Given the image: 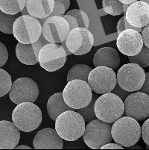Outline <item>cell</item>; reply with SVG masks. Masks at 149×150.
<instances>
[{"instance_id": "cell-1", "label": "cell", "mask_w": 149, "mask_h": 150, "mask_svg": "<svg viewBox=\"0 0 149 150\" xmlns=\"http://www.w3.org/2000/svg\"><path fill=\"white\" fill-rule=\"evenodd\" d=\"M85 127L84 117L74 110L62 113L55 120L56 132L66 141H75L81 138L84 134Z\"/></svg>"}, {"instance_id": "cell-2", "label": "cell", "mask_w": 149, "mask_h": 150, "mask_svg": "<svg viewBox=\"0 0 149 150\" xmlns=\"http://www.w3.org/2000/svg\"><path fill=\"white\" fill-rule=\"evenodd\" d=\"M142 127L138 120L128 116L120 117L112 125L111 134L115 143L124 148L134 145L141 137Z\"/></svg>"}, {"instance_id": "cell-3", "label": "cell", "mask_w": 149, "mask_h": 150, "mask_svg": "<svg viewBox=\"0 0 149 150\" xmlns=\"http://www.w3.org/2000/svg\"><path fill=\"white\" fill-rule=\"evenodd\" d=\"M125 110L124 101L113 93L102 94L95 102L97 119L107 123H113L122 117Z\"/></svg>"}, {"instance_id": "cell-4", "label": "cell", "mask_w": 149, "mask_h": 150, "mask_svg": "<svg viewBox=\"0 0 149 150\" xmlns=\"http://www.w3.org/2000/svg\"><path fill=\"white\" fill-rule=\"evenodd\" d=\"M42 120V111L34 102H23L17 105L12 113L13 124L24 132H31L37 129Z\"/></svg>"}, {"instance_id": "cell-5", "label": "cell", "mask_w": 149, "mask_h": 150, "mask_svg": "<svg viewBox=\"0 0 149 150\" xmlns=\"http://www.w3.org/2000/svg\"><path fill=\"white\" fill-rule=\"evenodd\" d=\"M62 93L66 103L76 110L88 105L93 97L88 82L80 79L67 82Z\"/></svg>"}, {"instance_id": "cell-6", "label": "cell", "mask_w": 149, "mask_h": 150, "mask_svg": "<svg viewBox=\"0 0 149 150\" xmlns=\"http://www.w3.org/2000/svg\"><path fill=\"white\" fill-rule=\"evenodd\" d=\"M43 32L42 24L36 17L21 15L13 25V35L19 43L30 44L38 41Z\"/></svg>"}, {"instance_id": "cell-7", "label": "cell", "mask_w": 149, "mask_h": 150, "mask_svg": "<svg viewBox=\"0 0 149 150\" xmlns=\"http://www.w3.org/2000/svg\"><path fill=\"white\" fill-rule=\"evenodd\" d=\"M112 126L110 123L98 119L90 121L85 127L83 140L86 145L93 149H101L105 144L113 140Z\"/></svg>"}, {"instance_id": "cell-8", "label": "cell", "mask_w": 149, "mask_h": 150, "mask_svg": "<svg viewBox=\"0 0 149 150\" xmlns=\"http://www.w3.org/2000/svg\"><path fill=\"white\" fill-rule=\"evenodd\" d=\"M66 61V52L60 43H49L44 45L40 51V64L48 72H54L61 69Z\"/></svg>"}, {"instance_id": "cell-9", "label": "cell", "mask_w": 149, "mask_h": 150, "mask_svg": "<svg viewBox=\"0 0 149 150\" xmlns=\"http://www.w3.org/2000/svg\"><path fill=\"white\" fill-rule=\"evenodd\" d=\"M119 85L128 92L139 91L144 84L145 72L143 67L133 63L123 65L117 74Z\"/></svg>"}, {"instance_id": "cell-10", "label": "cell", "mask_w": 149, "mask_h": 150, "mask_svg": "<svg viewBox=\"0 0 149 150\" xmlns=\"http://www.w3.org/2000/svg\"><path fill=\"white\" fill-rule=\"evenodd\" d=\"M87 82L92 91L97 94L111 92L118 84L115 71L105 66L95 67L93 69L89 75Z\"/></svg>"}, {"instance_id": "cell-11", "label": "cell", "mask_w": 149, "mask_h": 150, "mask_svg": "<svg viewBox=\"0 0 149 150\" xmlns=\"http://www.w3.org/2000/svg\"><path fill=\"white\" fill-rule=\"evenodd\" d=\"M39 96V88L36 82L28 77L19 78L13 81L9 91L11 100L16 105L23 102H35Z\"/></svg>"}, {"instance_id": "cell-12", "label": "cell", "mask_w": 149, "mask_h": 150, "mask_svg": "<svg viewBox=\"0 0 149 150\" xmlns=\"http://www.w3.org/2000/svg\"><path fill=\"white\" fill-rule=\"evenodd\" d=\"M68 50L75 55H83L90 52L94 44L93 34L85 28L70 30L66 39Z\"/></svg>"}, {"instance_id": "cell-13", "label": "cell", "mask_w": 149, "mask_h": 150, "mask_svg": "<svg viewBox=\"0 0 149 150\" xmlns=\"http://www.w3.org/2000/svg\"><path fill=\"white\" fill-rule=\"evenodd\" d=\"M42 26V35L49 43H61L66 40L70 31L68 22L60 16L47 17Z\"/></svg>"}, {"instance_id": "cell-14", "label": "cell", "mask_w": 149, "mask_h": 150, "mask_svg": "<svg viewBox=\"0 0 149 150\" xmlns=\"http://www.w3.org/2000/svg\"><path fill=\"white\" fill-rule=\"evenodd\" d=\"M124 114L138 121L149 117V95L143 92H133L124 101Z\"/></svg>"}, {"instance_id": "cell-15", "label": "cell", "mask_w": 149, "mask_h": 150, "mask_svg": "<svg viewBox=\"0 0 149 150\" xmlns=\"http://www.w3.org/2000/svg\"><path fill=\"white\" fill-rule=\"evenodd\" d=\"M143 46L141 34L136 30L125 29L117 38V48L121 54L128 57L134 56L139 53Z\"/></svg>"}, {"instance_id": "cell-16", "label": "cell", "mask_w": 149, "mask_h": 150, "mask_svg": "<svg viewBox=\"0 0 149 150\" xmlns=\"http://www.w3.org/2000/svg\"><path fill=\"white\" fill-rule=\"evenodd\" d=\"M125 17L130 25L143 28L149 24V5L144 1H136L128 6Z\"/></svg>"}, {"instance_id": "cell-17", "label": "cell", "mask_w": 149, "mask_h": 150, "mask_svg": "<svg viewBox=\"0 0 149 150\" xmlns=\"http://www.w3.org/2000/svg\"><path fill=\"white\" fill-rule=\"evenodd\" d=\"M63 140L56 130L46 128L37 133L33 140V147L35 149H62Z\"/></svg>"}, {"instance_id": "cell-18", "label": "cell", "mask_w": 149, "mask_h": 150, "mask_svg": "<svg viewBox=\"0 0 149 150\" xmlns=\"http://www.w3.org/2000/svg\"><path fill=\"white\" fill-rule=\"evenodd\" d=\"M20 131L13 122L11 121H0V149H15L20 140Z\"/></svg>"}, {"instance_id": "cell-19", "label": "cell", "mask_w": 149, "mask_h": 150, "mask_svg": "<svg viewBox=\"0 0 149 150\" xmlns=\"http://www.w3.org/2000/svg\"><path fill=\"white\" fill-rule=\"evenodd\" d=\"M43 46L40 40L30 44L18 43L16 46V58L23 64H36L39 62V53Z\"/></svg>"}, {"instance_id": "cell-20", "label": "cell", "mask_w": 149, "mask_h": 150, "mask_svg": "<svg viewBox=\"0 0 149 150\" xmlns=\"http://www.w3.org/2000/svg\"><path fill=\"white\" fill-rule=\"evenodd\" d=\"M121 59L117 51L112 47H103L96 52L93 58L95 67L105 66L117 70L120 65Z\"/></svg>"}, {"instance_id": "cell-21", "label": "cell", "mask_w": 149, "mask_h": 150, "mask_svg": "<svg viewBox=\"0 0 149 150\" xmlns=\"http://www.w3.org/2000/svg\"><path fill=\"white\" fill-rule=\"evenodd\" d=\"M28 14L37 19L47 18L52 13L54 8V0H27Z\"/></svg>"}, {"instance_id": "cell-22", "label": "cell", "mask_w": 149, "mask_h": 150, "mask_svg": "<svg viewBox=\"0 0 149 150\" xmlns=\"http://www.w3.org/2000/svg\"><path fill=\"white\" fill-rule=\"evenodd\" d=\"M47 113L52 120L55 121L57 117L66 110H76L69 107L64 101L63 93H56L49 98L47 102Z\"/></svg>"}, {"instance_id": "cell-23", "label": "cell", "mask_w": 149, "mask_h": 150, "mask_svg": "<svg viewBox=\"0 0 149 150\" xmlns=\"http://www.w3.org/2000/svg\"><path fill=\"white\" fill-rule=\"evenodd\" d=\"M70 26V30L76 28H88L90 25V20L85 12L80 9H72L66 12V14L62 15Z\"/></svg>"}, {"instance_id": "cell-24", "label": "cell", "mask_w": 149, "mask_h": 150, "mask_svg": "<svg viewBox=\"0 0 149 150\" xmlns=\"http://www.w3.org/2000/svg\"><path fill=\"white\" fill-rule=\"evenodd\" d=\"M27 0H0V10L8 14H18L26 6Z\"/></svg>"}, {"instance_id": "cell-25", "label": "cell", "mask_w": 149, "mask_h": 150, "mask_svg": "<svg viewBox=\"0 0 149 150\" xmlns=\"http://www.w3.org/2000/svg\"><path fill=\"white\" fill-rule=\"evenodd\" d=\"M91 67L86 64H76L72 67L69 71L67 75V82L72 81L75 79L84 80V81H88V77L90 72L92 71Z\"/></svg>"}, {"instance_id": "cell-26", "label": "cell", "mask_w": 149, "mask_h": 150, "mask_svg": "<svg viewBox=\"0 0 149 150\" xmlns=\"http://www.w3.org/2000/svg\"><path fill=\"white\" fill-rule=\"evenodd\" d=\"M20 17L18 14L11 15L3 13H0V30L2 33L11 35L13 32V25L16 20Z\"/></svg>"}, {"instance_id": "cell-27", "label": "cell", "mask_w": 149, "mask_h": 150, "mask_svg": "<svg viewBox=\"0 0 149 150\" xmlns=\"http://www.w3.org/2000/svg\"><path fill=\"white\" fill-rule=\"evenodd\" d=\"M103 10L112 16H118L124 13V4L119 0H102Z\"/></svg>"}, {"instance_id": "cell-28", "label": "cell", "mask_w": 149, "mask_h": 150, "mask_svg": "<svg viewBox=\"0 0 149 150\" xmlns=\"http://www.w3.org/2000/svg\"><path fill=\"white\" fill-rule=\"evenodd\" d=\"M128 60L131 63L136 64L143 68L148 67L149 66V48L144 45L139 53L134 56H129Z\"/></svg>"}, {"instance_id": "cell-29", "label": "cell", "mask_w": 149, "mask_h": 150, "mask_svg": "<svg viewBox=\"0 0 149 150\" xmlns=\"http://www.w3.org/2000/svg\"><path fill=\"white\" fill-rule=\"evenodd\" d=\"M0 96L3 97L7 93H9L12 87L11 76L5 69H0Z\"/></svg>"}, {"instance_id": "cell-30", "label": "cell", "mask_w": 149, "mask_h": 150, "mask_svg": "<svg viewBox=\"0 0 149 150\" xmlns=\"http://www.w3.org/2000/svg\"><path fill=\"white\" fill-rule=\"evenodd\" d=\"M96 99V96H93L92 101L90 102L88 105L83 108L77 109V112H78L82 117H84L85 122H89L97 118L95 113V102Z\"/></svg>"}, {"instance_id": "cell-31", "label": "cell", "mask_w": 149, "mask_h": 150, "mask_svg": "<svg viewBox=\"0 0 149 150\" xmlns=\"http://www.w3.org/2000/svg\"><path fill=\"white\" fill-rule=\"evenodd\" d=\"M66 12L65 6L64 3L61 2V0H54V8L52 13L50 14L49 17H53V16H60L61 17L62 15L64 14Z\"/></svg>"}, {"instance_id": "cell-32", "label": "cell", "mask_w": 149, "mask_h": 150, "mask_svg": "<svg viewBox=\"0 0 149 150\" xmlns=\"http://www.w3.org/2000/svg\"><path fill=\"white\" fill-rule=\"evenodd\" d=\"M141 137L143 141L147 145L149 146V118L146 119V120L145 121L143 126H142Z\"/></svg>"}, {"instance_id": "cell-33", "label": "cell", "mask_w": 149, "mask_h": 150, "mask_svg": "<svg viewBox=\"0 0 149 150\" xmlns=\"http://www.w3.org/2000/svg\"><path fill=\"white\" fill-rule=\"evenodd\" d=\"M0 52H1V61H0V67H2L6 64L8 59V52L6 46L3 43H0Z\"/></svg>"}, {"instance_id": "cell-34", "label": "cell", "mask_w": 149, "mask_h": 150, "mask_svg": "<svg viewBox=\"0 0 149 150\" xmlns=\"http://www.w3.org/2000/svg\"><path fill=\"white\" fill-rule=\"evenodd\" d=\"M113 93H115L116 95L119 96L123 101H125V99L131 94L130 93L131 92H128V91H125V90H124L123 88H121L118 84H117V86L115 87V88L113 90Z\"/></svg>"}, {"instance_id": "cell-35", "label": "cell", "mask_w": 149, "mask_h": 150, "mask_svg": "<svg viewBox=\"0 0 149 150\" xmlns=\"http://www.w3.org/2000/svg\"><path fill=\"white\" fill-rule=\"evenodd\" d=\"M140 34L143 38L144 45L149 48V24L143 28Z\"/></svg>"}, {"instance_id": "cell-36", "label": "cell", "mask_w": 149, "mask_h": 150, "mask_svg": "<svg viewBox=\"0 0 149 150\" xmlns=\"http://www.w3.org/2000/svg\"><path fill=\"white\" fill-rule=\"evenodd\" d=\"M139 91L149 95V72L148 73H145V79L144 84H143L141 89L139 90Z\"/></svg>"}, {"instance_id": "cell-37", "label": "cell", "mask_w": 149, "mask_h": 150, "mask_svg": "<svg viewBox=\"0 0 149 150\" xmlns=\"http://www.w3.org/2000/svg\"><path fill=\"white\" fill-rule=\"evenodd\" d=\"M117 32L119 35L120 33H121L123 31H125L126 29V26H125V17L124 16L123 17H121L119 20L118 23H117Z\"/></svg>"}, {"instance_id": "cell-38", "label": "cell", "mask_w": 149, "mask_h": 150, "mask_svg": "<svg viewBox=\"0 0 149 150\" xmlns=\"http://www.w3.org/2000/svg\"><path fill=\"white\" fill-rule=\"evenodd\" d=\"M124 147L122 146L119 145L118 144H112V143H109V144H105V146L102 147L101 149H123Z\"/></svg>"}, {"instance_id": "cell-39", "label": "cell", "mask_w": 149, "mask_h": 150, "mask_svg": "<svg viewBox=\"0 0 149 150\" xmlns=\"http://www.w3.org/2000/svg\"><path fill=\"white\" fill-rule=\"evenodd\" d=\"M120 2L123 4H126V5H131V4L133 3V2H136L138 0H119Z\"/></svg>"}, {"instance_id": "cell-40", "label": "cell", "mask_w": 149, "mask_h": 150, "mask_svg": "<svg viewBox=\"0 0 149 150\" xmlns=\"http://www.w3.org/2000/svg\"><path fill=\"white\" fill-rule=\"evenodd\" d=\"M61 2L64 3V6H65L66 11L67 10V9L69 8V5H70V0H62Z\"/></svg>"}, {"instance_id": "cell-41", "label": "cell", "mask_w": 149, "mask_h": 150, "mask_svg": "<svg viewBox=\"0 0 149 150\" xmlns=\"http://www.w3.org/2000/svg\"><path fill=\"white\" fill-rule=\"evenodd\" d=\"M31 149V147L28 146H25V145H20V146H17L15 147V149Z\"/></svg>"}, {"instance_id": "cell-42", "label": "cell", "mask_w": 149, "mask_h": 150, "mask_svg": "<svg viewBox=\"0 0 149 150\" xmlns=\"http://www.w3.org/2000/svg\"><path fill=\"white\" fill-rule=\"evenodd\" d=\"M125 149H143V147L137 145V144H134V145L131 146H129V147H125Z\"/></svg>"}, {"instance_id": "cell-43", "label": "cell", "mask_w": 149, "mask_h": 150, "mask_svg": "<svg viewBox=\"0 0 149 150\" xmlns=\"http://www.w3.org/2000/svg\"><path fill=\"white\" fill-rule=\"evenodd\" d=\"M142 1H144V2H147V3L149 5V0H142Z\"/></svg>"}, {"instance_id": "cell-44", "label": "cell", "mask_w": 149, "mask_h": 150, "mask_svg": "<svg viewBox=\"0 0 149 150\" xmlns=\"http://www.w3.org/2000/svg\"><path fill=\"white\" fill-rule=\"evenodd\" d=\"M146 149H149V146L148 145H147V146H146Z\"/></svg>"}, {"instance_id": "cell-45", "label": "cell", "mask_w": 149, "mask_h": 150, "mask_svg": "<svg viewBox=\"0 0 149 150\" xmlns=\"http://www.w3.org/2000/svg\"><path fill=\"white\" fill-rule=\"evenodd\" d=\"M61 1H62V0H61Z\"/></svg>"}]
</instances>
